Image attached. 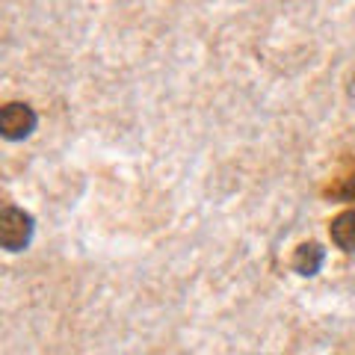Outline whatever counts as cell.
<instances>
[{
	"mask_svg": "<svg viewBox=\"0 0 355 355\" xmlns=\"http://www.w3.org/2000/svg\"><path fill=\"white\" fill-rule=\"evenodd\" d=\"M335 198H340V202H349V205H355V175H349L347 181H343L335 193H331Z\"/></svg>",
	"mask_w": 355,
	"mask_h": 355,
	"instance_id": "5b68a950",
	"label": "cell"
},
{
	"mask_svg": "<svg viewBox=\"0 0 355 355\" xmlns=\"http://www.w3.org/2000/svg\"><path fill=\"white\" fill-rule=\"evenodd\" d=\"M329 237L340 252H347V254L355 252V207L340 210V214L329 222Z\"/></svg>",
	"mask_w": 355,
	"mask_h": 355,
	"instance_id": "277c9868",
	"label": "cell"
},
{
	"mask_svg": "<svg viewBox=\"0 0 355 355\" xmlns=\"http://www.w3.org/2000/svg\"><path fill=\"white\" fill-rule=\"evenodd\" d=\"M33 234H36V219L24 207L6 205L0 210V246L6 252H24L33 243Z\"/></svg>",
	"mask_w": 355,
	"mask_h": 355,
	"instance_id": "6da1fadb",
	"label": "cell"
},
{
	"mask_svg": "<svg viewBox=\"0 0 355 355\" xmlns=\"http://www.w3.org/2000/svg\"><path fill=\"white\" fill-rule=\"evenodd\" d=\"M36 125H39L36 110L24 101H9L0 110V133H3V139H9V142L27 139L30 133L36 130Z\"/></svg>",
	"mask_w": 355,
	"mask_h": 355,
	"instance_id": "7a4b0ae2",
	"label": "cell"
},
{
	"mask_svg": "<svg viewBox=\"0 0 355 355\" xmlns=\"http://www.w3.org/2000/svg\"><path fill=\"white\" fill-rule=\"evenodd\" d=\"M326 263V249L320 246V243H299L293 258H291V266L296 275H302V279H314V275L323 270Z\"/></svg>",
	"mask_w": 355,
	"mask_h": 355,
	"instance_id": "3957f363",
	"label": "cell"
}]
</instances>
